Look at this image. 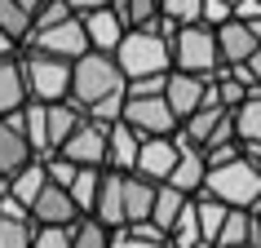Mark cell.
<instances>
[{
  "label": "cell",
  "instance_id": "6da1fadb",
  "mask_svg": "<svg viewBox=\"0 0 261 248\" xmlns=\"http://www.w3.org/2000/svg\"><path fill=\"white\" fill-rule=\"evenodd\" d=\"M124 84H128V80H124V71L115 67V58L89 49L84 58L71 62V89H67V97L89 115V120L115 124V120H120V111H124Z\"/></svg>",
  "mask_w": 261,
  "mask_h": 248
},
{
  "label": "cell",
  "instance_id": "7a4b0ae2",
  "mask_svg": "<svg viewBox=\"0 0 261 248\" xmlns=\"http://www.w3.org/2000/svg\"><path fill=\"white\" fill-rule=\"evenodd\" d=\"M173 22L155 18L151 27H128L115 44V67L124 71V80H138V76H164L173 71V54H168V36H173Z\"/></svg>",
  "mask_w": 261,
  "mask_h": 248
},
{
  "label": "cell",
  "instance_id": "3957f363",
  "mask_svg": "<svg viewBox=\"0 0 261 248\" xmlns=\"http://www.w3.org/2000/svg\"><path fill=\"white\" fill-rule=\"evenodd\" d=\"M80 120H84V111L75 107L71 97H58V102H27V107L18 111V129H22V138L31 142L36 160H49Z\"/></svg>",
  "mask_w": 261,
  "mask_h": 248
},
{
  "label": "cell",
  "instance_id": "277c9868",
  "mask_svg": "<svg viewBox=\"0 0 261 248\" xmlns=\"http://www.w3.org/2000/svg\"><path fill=\"white\" fill-rule=\"evenodd\" d=\"M199 191L213 195V200H221L226 208H244V213H252V208L261 204V168L252 164L248 155H239V160H230V164L208 168Z\"/></svg>",
  "mask_w": 261,
  "mask_h": 248
},
{
  "label": "cell",
  "instance_id": "5b68a950",
  "mask_svg": "<svg viewBox=\"0 0 261 248\" xmlns=\"http://www.w3.org/2000/svg\"><path fill=\"white\" fill-rule=\"evenodd\" d=\"M18 71H22V84H27V102H58L67 97L71 89V62L54 54H40V49H18Z\"/></svg>",
  "mask_w": 261,
  "mask_h": 248
},
{
  "label": "cell",
  "instance_id": "8992f818",
  "mask_svg": "<svg viewBox=\"0 0 261 248\" xmlns=\"http://www.w3.org/2000/svg\"><path fill=\"white\" fill-rule=\"evenodd\" d=\"M168 54H173V71H191V76H213L221 67L217 58V36L204 22H186L168 36Z\"/></svg>",
  "mask_w": 261,
  "mask_h": 248
},
{
  "label": "cell",
  "instance_id": "52a82bcc",
  "mask_svg": "<svg viewBox=\"0 0 261 248\" xmlns=\"http://www.w3.org/2000/svg\"><path fill=\"white\" fill-rule=\"evenodd\" d=\"M22 44H27V49H40V54H54V58H67V62H75V58L89 54V36H84L80 14H67V18H58V22H49V27H36ZM22 44H18V49H22Z\"/></svg>",
  "mask_w": 261,
  "mask_h": 248
},
{
  "label": "cell",
  "instance_id": "ba28073f",
  "mask_svg": "<svg viewBox=\"0 0 261 248\" xmlns=\"http://www.w3.org/2000/svg\"><path fill=\"white\" fill-rule=\"evenodd\" d=\"M107 129H111V124L89 120V115H84L54 155H62V160L75 164V168H107Z\"/></svg>",
  "mask_w": 261,
  "mask_h": 248
},
{
  "label": "cell",
  "instance_id": "9c48e42d",
  "mask_svg": "<svg viewBox=\"0 0 261 248\" xmlns=\"http://www.w3.org/2000/svg\"><path fill=\"white\" fill-rule=\"evenodd\" d=\"M120 120L138 133V138H173L177 133V115L168 111L164 97H124Z\"/></svg>",
  "mask_w": 261,
  "mask_h": 248
},
{
  "label": "cell",
  "instance_id": "30bf717a",
  "mask_svg": "<svg viewBox=\"0 0 261 248\" xmlns=\"http://www.w3.org/2000/svg\"><path fill=\"white\" fill-rule=\"evenodd\" d=\"M213 36H217L221 67H239V62L261 44V22H239V18H230V22L213 27Z\"/></svg>",
  "mask_w": 261,
  "mask_h": 248
},
{
  "label": "cell",
  "instance_id": "8fae6325",
  "mask_svg": "<svg viewBox=\"0 0 261 248\" xmlns=\"http://www.w3.org/2000/svg\"><path fill=\"white\" fill-rule=\"evenodd\" d=\"M177 164V138H142L138 142V160H133V173L146 182H164Z\"/></svg>",
  "mask_w": 261,
  "mask_h": 248
},
{
  "label": "cell",
  "instance_id": "7c38bea8",
  "mask_svg": "<svg viewBox=\"0 0 261 248\" xmlns=\"http://www.w3.org/2000/svg\"><path fill=\"white\" fill-rule=\"evenodd\" d=\"M173 138H177V164H173V173L164 178V186H173V191H181V195H195L204 186V173H208L204 151H199L191 138H181V133H173Z\"/></svg>",
  "mask_w": 261,
  "mask_h": 248
},
{
  "label": "cell",
  "instance_id": "4fadbf2b",
  "mask_svg": "<svg viewBox=\"0 0 261 248\" xmlns=\"http://www.w3.org/2000/svg\"><path fill=\"white\" fill-rule=\"evenodd\" d=\"M31 221L36 226H71V221L80 217V208L71 204V195L67 186H58V182H44V191L31 200Z\"/></svg>",
  "mask_w": 261,
  "mask_h": 248
},
{
  "label": "cell",
  "instance_id": "5bb4252c",
  "mask_svg": "<svg viewBox=\"0 0 261 248\" xmlns=\"http://www.w3.org/2000/svg\"><path fill=\"white\" fill-rule=\"evenodd\" d=\"M89 217L102 221L107 231H120V226H124V173L102 168V182H97V195H93Z\"/></svg>",
  "mask_w": 261,
  "mask_h": 248
},
{
  "label": "cell",
  "instance_id": "9a60e30c",
  "mask_svg": "<svg viewBox=\"0 0 261 248\" xmlns=\"http://www.w3.org/2000/svg\"><path fill=\"white\" fill-rule=\"evenodd\" d=\"M204 89H208V76H191V71H168L164 80V102L168 111L177 115V124L191 115L199 102H204Z\"/></svg>",
  "mask_w": 261,
  "mask_h": 248
},
{
  "label": "cell",
  "instance_id": "2e32d148",
  "mask_svg": "<svg viewBox=\"0 0 261 248\" xmlns=\"http://www.w3.org/2000/svg\"><path fill=\"white\" fill-rule=\"evenodd\" d=\"M230 120H234V142H239V151L257 164L261 160V89L248 93L244 102L230 111Z\"/></svg>",
  "mask_w": 261,
  "mask_h": 248
},
{
  "label": "cell",
  "instance_id": "e0dca14e",
  "mask_svg": "<svg viewBox=\"0 0 261 248\" xmlns=\"http://www.w3.org/2000/svg\"><path fill=\"white\" fill-rule=\"evenodd\" d=\"M31 160H36V151H31V142L18 129V111L0 115V178H14L18 168L31 164Z\"/></svg>",
  "mask_w": 261,
  "mask_h": 248
},
{
  "label": "cell",
  "instance_id": "ac0fdd59",
  "mask_svg": "<svg viewBox=\"0 0 261 248\" xmlns=\"http://www.w3.org/2000/svg\"><path fill=\"white\" fill-rule=\"evenodd\" d=\"M84 22V36H89V49H97V54H115V44H120V36L128 27H124V18L111 9V5H102V9H89V14H80Z\"/></svg>",
  "mask_w": 261,
  "mask_h": 248
},
{
  "label": "cell",
  "instance_id": "d6986e66",
  "mask_svg": "<svg viewBox=\"0 0 261 248\" xmlns=\"http://www.w3.org/2000/svg\"><path fill=\"white\" fill-rule=\"evenodd\" d=\"M138 133L124 120H115L107 129V168L111 173H133V160H138Z\"/></svg>",
  "mask_w": 261,
  "mask_h": 248
},
{
  "label": "cell",
  "instance_id": "ffe728a7",
  "mask_svg": "<svg viewBox=\"0 0 261 248\" xmlns=\"http://www.w3.org/2000/svg\"><path fill=\"white\" fill-rule=\"evenodd\" d=\"M155 186H160V182H146V178H138V173H124V226L151 217Z\"/></svg>",
  "mask_w": 261,
  "mask_h": 248
},
{
  "label": "cell",
  "instance_id": "44dd1931",
  "mask_svg": "<svg viewBox=\"0 0 261 248\" xmlns=\"http://www.w3.org/2000/svg\"><path fill=\"white\" fill-rule=\"evenodd\" d=\"M44 182H49V173H44V160H31V164L18 168L14 178H5V195H9V200H18L22 208H31V200L44 191Z\"/></svg>",
  "mask_w": 261,
  "mask_h": 248
},
{
  "label": "cell",
  "instance_id": "7402d4cb",
  "mask_svg": "<svg viewBox=\"0 0 261 248\" xmlns=\"http://www.w3.org/2000/svg\"><path fill=\"white\" fill-rule=\"evenodd\" d=\"M36 9H40V0H0V31H5L9 40L22 44V40L31 36Z\"/></svg>",
  "mask_w": 261,
  "mask_h": 248
},
{
  "label": "cell",
  "instance_id": "603a6c76",
  "mask_svg": "<svg viewBox=\"0 0 261 248\" xmlns=\"http://www.w3.org/2000/svg\"><path fill=\"white\" fill-rule=\"evenodd\" d=\"M27 107V84H22V71H18V54L0 62V115H14V111Z\"/></svg>",
  "mask_w": 261,
  "mask_h": 248
},
{
  "label": "cell",
  "instance_id": "cb8c5ba5",
  "mask_svg": "<svg viewBox=\"0 0 261 248\" xmlns=\"http://www.w3.org/2000/svg\"><path fill=\"white\" fill-rule=\"evenodd\" d=\"M234 244H261L257 226H252V213H244V208H230L226 221H221V231H217V239H213V248H234Z\"/></svg>",
  "mask_w": 261,
  "mask_h": 248
},
{
  "label": "cell",
  "instance_id": "d4e9b609",
  "mask_svg": "<svg viewBox=\"0 0 261 248\" xmlns=\"http://www.w3.org/2000/svg\"><path fill=\"white\" fill-rule=\"evenodd\" d=\"M191 204H195V221H199V235H204V244H213L230 208L221 204V200H213V195H204V191H195V195H191Z\"/></svg>",
  "mask_w": 261,
  "mask_h": 248
},
{
  "label": "cell",
  "instance_id": "484cf974",
  "mask_svg": "<svg viewBox=\"0 0 261 248\" xmlns=\"http://www.w3.org/2000/svg\"><path fill=\"white\" fill-rule=\"evenodd\" d=\"M191 204V195H181V191H173V186H164V182H160V186H155V204H151V221L155 226H160V231H164V239H168V226H173V221H177V213L181 208Z\"/></svg>",
  "mask_w": 261,
  "mask_h": 248
},
{
  "label": "cell",
  "instance_id": "4316f807",
  "mask_svg": "<svg viewBox=\"0 0 261 248\" xmlns=\"http://www.w3.org/2000/svg\"><path fill=\"white\" fill-rule=\"evenodd\" d=\"M97 182H102V168H75V178L67 182V195H71V204L80 208V217H89V208H93Z\"/></svg>",
  "mask_w": 261,
  "mask_h": 248
},
{
  "label": "cell",
  "instance_id": "83f0119b",
  "mask_svg": "<svg viewBox=\"0 0 261 248\" xmlns=\"http://www.w3.org/2000/svg\"><path fill=\"white\" fill-rule=\"evenodd\" d=\"M111 9L124 18V27H151L160 18V0H111Z\"/></svg>",
  "mask_w": 261,
  "mask_h": 248
},
{
  "label": "cell",
  "instance_id": "f1b7e54d",
  "mask_svg": "<svg viewBox=\"0 0 261 248\" xmlns=\"http://www.w3.org/2000/svg\"><path fill=\"white\" fill-rule=\"evenodd\" d=\"M204 244V235H199V221H195V204H186L177 213V221L168 226V248H195Z\"/></svg>",
  "mask_w": 261,
  "mask_h": 248
},
{
  "label": "cell",
  "instance_id": "f546056e",
  "mask_svg": "<svg viewBox=\"0 0 261 248\" xmlns=\"http://www.w3.org/2000/svg\"><path fill=\"white\" fill-rule=\"evenodd\" d=\"M111 244V231L93 217H75L71 221V248H107Z\"/></svg>",
  "mask_w": 261,
  "mask_h": 248
},
{
  "label": "cell",
  "instance_id": "4dcf8cb0",
  "mask_svg": "<svg viewBox=\"0 0 261 248\" xmlns=\"http://www.w3.org/2000/svg\"><path fill=\"white\" fill-rule=\"evenodd\" d=\"M199 5L204 0H160V18L173 27H186V22H199Z\"/></svg>",
  "mask_w": 261,
  "mask_h": 248
},
{
  "label": "cell",
  "instance_id": "1f68e13d",
  "mask_svg": "<svg viewBox=\"0 0 261 248\" xmlns=\"http://www.w3.org/2000/svg\"><path fill=\"white\" fill-rule=\"evenodd\" d=\"M164 80H168V71L164 76H138V80L124 84V97H164Z\"/></svg>",
  "mask_w": 261,
  "mask_h": 248
},
{
  "label": "cell",
  "instance_id": "d6a6232c",
  "mask_svg": "<svg viewBox=\"0 0 261 248\" xmlns=\"http://www.w3.org/2000/svg\"><path fill=\"white\" fill-rule=\"evenodd\" d=\"M31 248H71V226H36Z\"/></svg>",
  "mask_w": 261,
  "mask_h": 248
},
{
  "label": "cell",
  "instance_id": "836d02e7",
  "mask_svg": "<svg viewBox=\"0 0 261 248\" xmlns=\"http://www.w3.org/2000/svg\"><path fill=\"white\" fill-rule=\"evenodd\" d=\"M107 248H168L164 239H142V235H133L128 226H120V231H111V244Z\"/></svg>",
  "mask_w": 261,
  "mask_h": 248
},
{
  "label": "cell",
  "instance_id": "e575fe53",
  "mask_svg": "<svg viewBox=\"0 0 261 248\" xmlns=\"http://www.w3.org/2000/svg\"><path fill=\"white\" fill-rule=\"evenodd\" d=\"M239 142H217V146H204V164L217 168V164H230V160H239Z\"/></svg>",
  "mask_w": 261,
  "mask_h": 248
},
{
  "label": "cell",
  "instance_id": "d590c367",
  "mask_svg": "<svg viewBox=\"0 0 261 248\" xmlns=\"http://www.w3.org/2000/svg\"><path fill=\"white\" fill-rule=\"evenodd\" d=\"M199 22H204V27L230 22V5H226V0H204V5H199Z\"/></svg>",
  "mask_w": 261,
  "mask_h": 248
},
{
  "label": "cell",
  "instance_id": "8d00e7d4",
  "mask_svg": "<svg viewBox=\"0 0 261 248\" xmlns=\"http://www.w3.org/2000/svg\"><path fill=\"white\" fill-rule=\"evenodd\" d=\"M230 18H239V22H261V0H234Z\"/></svg>",
  "mask_w": 261,
  "mask_h": 248
},
{
  "label": "cell",
  "instance_id": "74e56055",
  "mask_svg": "<svg viewBox=\"0 0 261 248\" xmlns=\"http://www.w3.org/2000/svg\"><path fill=\"white\" fill-rule=\"evenodd\" d=\"M239 67H244L248 76H252V84H257V89H261V44H257V49H252V54L244 58V62H239Z\"/></svg>",
  "mask_w": 261,
  "mask_h": 248
},
{
  "label": "cell",
  "instance_id": "f35d334b",
  "mask_svg": "<svg viewBox=\"0 0 261 248\" xmlns=\"http://www.w3.org/2000/svg\"><path fill=\"white\" fill-rule=\"evenodd\" d=\"M71 14H89V9H102V5H111V0H62Z\"/></svg>",
  "mask_w": 261,
  "mask_h": 248
},
{
  "label": "cell",
  "instance_id": "ab89813d",
  "mask_svg": "<svg viewBox=\"0 0 261 248\" xmlns=\"http://www.w3.org/2000/svg\"><path fill=\"white\" fill-rule=\"evenodd\" d=\"M14 54H18V40H9V36L0 31V62H5V58H14Z\"/></svg>",
  "mask_w": 261,
  "mask_h": 248
},
{
  "label": "cell",
  "instance_id": "60d3db41",
  "mask_svg": "<svg viewBox=\"0 0 261 248\" xmlns=\"http://www.w3.org/2000/svg\"><path fill=\"white\" fill-rule=\"evenodd\" d=\"M252 226H257V239H261V204L252 208Z\"/></svg>",
  "mask_w": 261,
  "mask_h": 248
},
{
  "label": "cell",
  "instance_id": "b9f144b4",
  "mask_svg": "<svg viewBox=\"0 0 261 248\" xmlns=\"http://www.w3.org/2000/svg\"><path fill=\"white\" fill-rule=\"evenodd\" d=\"M234 248H261V244H234Z\"/></svg>",
  "mask_w": 261,
  "mask_h": 248
},
{
  "label": "cell",
  "instance_id": "7bdbcfd3",
  "mask_svg": "<svg viewBox=\"0 0 261 248\" xmlns=\"http://www.w3.org/2000/svg\"><path fill=\"white\" fill-rule=\"evenodd\" d=\"M226 5H234V0H226Z\"/></svg>",
  "mask_w": 261,
  "mask_h": 248
},
{
  "label": "cell",
  "instance_id": "ee69618b",
  "mask_svg": "<svg viewBox=\"0 0 261 248\" xmlns=\"http://www.w3.org/2000/svg\"><path fill=\"white\" fill-rule=\"evenodd\" d=\"M257 168H261V160H257Z\"/></svg>",
  "mask_w": 261,
  "mask_h": 248
}]
</instances>
